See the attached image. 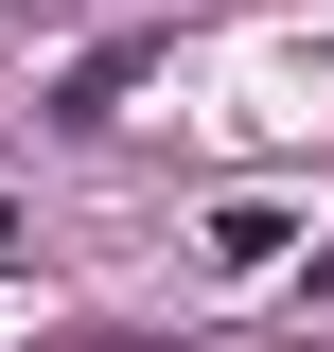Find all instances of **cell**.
I'll return each mask as SVG.
<instances>
[{
	"label": "cell",
	"instance_id": "cell-1",
	"mask_svg": "<svg viewBox=\"0 0 334 352\" xmlns=\"http://www.w3.org/2000/svg\"><path fill=\"white\" fill-rule=\"evenodd\" d=\"M124 88H141V36H106V53H71V88H53V124H106Z\"/></svg>",
	"mask_w": 334,
	"mask_h": 352
},
{
	"label": "cell",
	"instance_id": "cell-2",
	"mask_svg": "<svg viewBox=\"0 0 334 352\" xmlns=\"http://www.w3.org/2000/svg\"><path fill=\"white\" fill-rule=\"evenodd\" d=\"M0 247H18V194H0Z\"/></svg>",
	"mask_w": 334,
	"mask_h": 352
},
{
	"label": "cell",
	"instance_id": "cell-3",
	"mask_svg": "<svg viewBox=\"0 0 334 352\" xmlns=\"http://www.w3.org/2000/svg\"><path fill=\"white\" fill-rule=\"evenodd\" d=\"M88 352H124V335H88Z\"/></svg>",
	"mask_w": 334,
	"mask_h": 352
}]
</instances>
